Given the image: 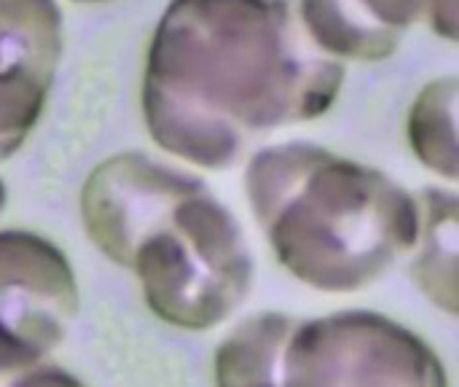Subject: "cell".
<instances>
[{
	"label": "cell",
	"instance_id": "cell-2",
	"mask_svg": "<svg viewBox=\"0 0 459 387\" xmlns=\"http://www.w3.org/2000/svg\"><path fill=\"white\" fill-rule=\"evenodd\" d=\"M78 205L89 242L137 277L161 323L210 331L250 296L253 251L231 207L199 175L124 151L86 175Z\"/></svg>",
	"mask_w": 459,
	"mask_h": 387
},
{
	"label": "cell",
	"instance_id": "cell-10",
	"mask_svg": "<svg viewBox=\"0 0 459 387\" xmlns=\"http://www.w3.org/2000/svg\"><path fill=\"white\" fill-rule=\"evenodd\" d=\"M409 145L414 156L436 175L457 180V78H436L411 102Z\"/></svg>",
	"mask_w": 459,
	"mask_h": 387
},
{
	"label": "cell",
	"instance_id": "cell-13",
	"mask_svg": "<svg viewBox=\"0 0 459 387\" xmlns=\"http://www.w3.org/2000/svg\"><path fill=\"white\" fill-rule=\"evenodd\" d=\"M73 3H81V5H91V3H110V0H73Z\"/></svg>",
	"mask_w": 459,
	"mask_h": 387
},
{
	"label": "cell",
	"instance_id": "cell-8",
	"mask_svg": "<svg viewBox=\"0 0 459 387\" xmlns=\"http://www.w3.org/2000/svg\"><path fill=\"white\" fill-rule=\"evenodd\" d=\"M420 237L411 277L420 291L446 315H457V240L459 199L455 189L428 186L420 194Z\"/></svg>",
	"mask_w": 459,
	"mask_h": 387
},
{
	"label": "cell",
	"instance_id": "cell-7",
	"mask_svg": "<svg viewBox=\"0 0 459 387\" xmlns=\"http://www.w3.org/2000/svg\"><path fill=\"white\" fill-rule=\"evenodd\" d=\"M296 13L309 40L339 62H382L422 22L457 40V0H299Z\"/></svg>",
	"mask_w": 459,
	"mask_h": 387
},
{
	"label": "cell",
	"instance_id": "cell-3",
	"mask_svg": "<svg viewBox=\"0 0 459 387\" xmlns=\"http://www.w3.org/2000/svg\"><path fill=\"white\" fill-rule=\"evenodd\" d=\"M245 194L277 264L323 294L374 286L420 237V202L409 189L309 140L258 148Z\"/></svg>",
	"mask_w": 459,
	"mask_h": 387
},
{
	"label": "cell",
	"instance_id": "cell-1",
	"mask_svg": "<svg viewBox=\"0 0 459 387\" xmlns=\"http://www.w3.org/2000/svg\"><path fill=\"white\" fill-rule=\"evenodd\" d=\"M344 75L290 0H172L145 54L140 105L161 151L229 170L258 137L325 116Z\"/></svg>",
	"mask_w": 459,
	"mask_h": 387
},
{
	"label": "cell",
	"instance_id": "cell-12",
	"mask_svg": "<svg viewBox=\"0 0 459 387\" xmlns=\"http://www.w3.org/2000/svg\"><path fill=\"white\" fill-rule=\"evenodd\" d=\"M5 202H8V191H5V183H3V178H0V215H3V210H5Z\"/></svg>",
	"mask_w": 459,
	"mask_h": 387
},
{
	"label": "cell",
	"instance_id": "cell-4",
	"mask_svg": "<svg viewBox=\"0 0 459 387\" xmlns=\"http://www.w3.org/2000/svg\"><path fill=\"white\" fill-rule=\"evenodd\" d=\"M280 387H449L438 353L398 321L371 310L296 318Z\"/></svg>",
	"mask_w": 459,
	"mask_h": 387
},
{
	"label": "cell",
	"instance_id": "cell-11",
	"mask_svg": "<svg viewBox=\"0 0 459 387\" xmlns=\"http://www.w3.org/2000/svg\"><path fill=\"white\" fill-rule=\"evenodd\" d=\"M0 387H86L70 372L40 361L30 366H0Z\"/></svg>",
	"mask_w": 459,
	"mask_h": 387
},
{
	"label": "cell",
	"instance_id": "cell-9",
	"mask_svg": "<svg viewBox=\"0 0 459 387\" xmlns=\"http://www.w3.org/2000/svg\"><path fill=\"white\" fill-rule=\"evenodd\" d=\"M293 323L288 312H255L239 321L215 350V387H280L282 347Z\"/></svg>",
	"mask_w": 459,
	"mask_h": 387
},
{
	"label": "cell",
	"instance_id": "cell-6",
	"mask_svg": "<svg viewBox=\"0 0 459 387\" xmlns=\"http://www.w3.org/2000/svg\"><path fill=\"white\" fill-rule=\"evenodd\" d=\"M56 0H0V162L35 129L62 59Z\"/></svg>",
	"mask_w": 459,
	"mask_h": 387
},
{
	"label": "cell",
	"instance_id": "cell-5",
	"mask_svg": "<svg viewBox=\"0 0 459 387\" xmlns=\"http://www.w3.org/2000/svg\"><path fill=\"white\" fill-rule=\"evenodd\" d=\"M78 312V283L67 256L43 234L0 232V366L46 361Z\"/></svg>",
	"mask_w": 459,
	"mask_h": 387
}]
</instances>
